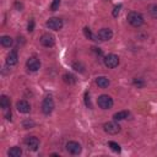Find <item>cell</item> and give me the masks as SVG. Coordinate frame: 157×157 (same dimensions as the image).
<instances>
[{
    "mask_svg": "<svg viewBox=\"0 0 157 157\" xmlns=\"http://www.w3.org/2000/svg\"><path fill=\"white\" fill-rule=\"evenodd\" d=\"M10 98L7 97V96H5V94H2L1 97H0V107L4 109V110H6V109H9L10 108Z\"/></svg>",
    "mask_w": 157,
    "mask_h": 157,
    "instance_id": "16",
    "label": "cell"
},
{
    "mask_svg": "<svg viewBox=\"0 0 157 157\" xmlns=\"http://www.w3.org/2000/svg\"><path fill=\"white\" fill-rule=\"evenodd\" d=\"M39 42H40V44L43 47L50 48V47H53L55 44V37L53 34H50V33H44V34L40 36Z\"/></svg>",
    "mask_w": 157,
    "mask_h": 157,
    "instance_id": "7",
    "label": "cell"
},
{
    "mask_svg": "<svg viewBox=\"0 0 157 157\" xmlns=\"http://www.w3.org/2000/svg\"><path fill=\"white\" fill-rule=\"evenodd\" d=\"M63 26H64L63 20L59 17H52L47 21V27L53 29V31H60L63 28Z\"/></svg>",
    "mask_w": 157,
    "mask_h": 157,
    "instance_id": "6",
    "label": "cell"
},
{
    "mask_svg": "<svg viewBox=\"0 0 157 157\" xmlns=\"http://www.w3.org/2000/svg\"><path fill=\"white\" fill-rule=\"evenodd\" d=\"M33 29H34V20L31 18L29 22H28V25H27V31H28V32H32Z\"/></svg>",
    "mask_w": 157,
    "mask_h": 157,
    "instance_id": "28",
    "label": "cell"
},
{
    "mask_svg": "<svg viewBox=\"0 0 157 157\" xmlns=\"http://www.w3.org/2000/svg\"><path fill=\"white\" fill-rule=\"evenodd\" d=\"M129 115H130V113H129L128 110H121V112L115 113V114L113 115V119L117 120V121H119V120H124V119H126Z\"/></svg>",
    "mask_w": 157,
    "mask_h": 157,
    "instance_id": "17",
    "label": "cell"
},
{
    "mask_svg": "<svg viewBox=\"0 0 157 157\" xmlns=\"http://www.w3.org/2000/svg\"><path fill=\"white\" fill-rule=\"evenodd\" d=\"M16 108H17V110H18L20 113L27 114V113H29V110H31V104H29L26 99H21V101H18V102L16 103Z\"/></svg>",
    "mask_w": 157,
    "mask_h": 157,
    "instance_id": "12",
    "label": "cell"
},
{
    "mask_svg": "<svg viewBox=\"0 0 157 157\" xmlns=\"http://www.w3.org/2000/svg\"><path fill=\"white\" fill-rule=\"evenodd\" d=\"M0 43H1V45H2V47L9 48V47H11V45H12L13 40H12V38H11L10 36H2V37L0 38Z\"/></svg>",
    "mask_w": 157,
    "mask_h": 157,
    "instance_id": "18",
    "label": "cell"
},
{
    "mask_svg": "<svg viewBox=\"0 0 157 157\" xmlns=\"http://www.w3.org/2000/svg\"><path fill=\"white\" fill-rule=\"evenodd\" d=\"M97 37H98L99 40H102V42H107V40L112 39V37H113V32H112L110 28H105V27H104V28H101V29L98 31Z\"/></svg>",
    "mask_w": 157,
    "mask_h": 157,
    "instance_id": "9",
    "label": "cell"
},
{
    "mask_svg": "<svg viewBox=\"0 0 157 157\" xmlns=\"http://www.w3.org/2000/svg\"><path fill=\"white\" fill-rule=\"evenodd\" d=\"M59 5H60V0H53V2L50 5V10L52 11H56L59 9Z\"/></svg>",
    "mask_w": 157,
    "mask_h": 157,
    "instance_id": "25",
    "label": "cell"
},
{
    "mask_svg": "<svg viewBox=\"0 0 157 157\" xmlns=\"http://www.w3.org/2000/svg\"><path fill=\"white\" fill-rule=\"evenodd\" d=\"M83 33H85L86 38H88V39H91V40H98V37L94 36V34L92 33V31H91L88 27H85V28H83Z\"/></svg>",
    "mask_w": 157,
    "mask_h": 157,
    "instance_id": "20",
    "label": "cell"
},
{
    "mask_svg": "<svg viewBox=\"0 0 157 157\" xmlns=\"http://www.w3.org/2000/svg\"><path fill=\"white\" fill-rule=\"evenodd\" d=\"M65 147H66V151L69 153H71V155H78L81 152V150H82L81 145L78 142H76V141H69Z\"/></svg>",
    "mask_w": 157,
    "mask_h": 157,
    "instance_id": "11",
    "label": "cell"
},
{
    "mask_svg": "<svg viewBox=\"0 0 157 157\" xmlns=\"http://www.w3.org/2000/svg\"><path fill=\"white\" fill-rule=\"evenodd\" d=\"M7 155H9L10 157H20V156L22 155V150H21V147H18V146H13V147H11V148L7 151Z\"/></svg>",
    "mask_w": 157,
    "mask_h": 157,
    "instance_id": "15",
    "label": "cell"
},
{
    "mask_svg": "<svg viewBox=\"0 0 157 157\" xmlns=\"http://www.w3.org/2000/svg\"><path fill=\"white\" fill-rule=\"evenodd\" d=\"M120 9H121V5H118V6H115V7H114V10H113V16H114V17H117V16L119 15Z\"/></svg>",
    "mask_w": 157,
    "mask_h": 157,
    "instance_id": "29",
    "label": "cell"
},
{
    "mask_svg": "<svg viewBox=\"0 0 157 157\" xmlns=\"http://www.w3.org/2000/svg\"><path fill=\"white\" fill-rule=\"evenodd\" d=\"M85 104H86V107L92 108V104H91V99H90V94H88V92L85 93Z\"/></svg>",
    "mask_w": 157,
    "mask_h": 157,
    "instance_id": "26",
    "label": "cell"
},
{
    "mask_svg": "<svg viewBox=\"0 0 157 157\" xmlns=\"http://www.w3.org/2000/svg\"><path fill=\"white\" fill-rule=\"evenodd\" d=\"M72 67H74L76 71H78V72H83V71H85V70H83L85 67H83V65H82L81 63H74V64H72Z\"/></svg>",
    "mask_w": 157,
    "mask_h": 157,
    "instance_id": "24",
    "label": "cell"
},
{
    "mask_svg": "<svg viewBox=\"0 0 157 157\" xmlns=\"http://www.w3.org/2000/svg\"><path fill=\"white\" fill-rule=\"evenodd\" d=\"M119 56L118 55H115V54H108V55H105L104 56V59H103V63H104V65L108 67V69H114V67H117L118 65H119Z\"/></svg>",
    "mask_w": 157,
    "mask_h": 157,
    "instance_id": "4",
    "label": "cell"
},
{
    "mask_svg": "<svg viewBox=\"0 0 157 157\" xmlns=\"http://www.w3.org/2000/svg\"><path fill=\"white\" fill-rule=\"evenodd\" d=\"M63 80H64V82L67 83V85H72V83L76 82L75 76L71 75V74H64V75H63Z\"/></svg>",
    "mask_w": 157,
    "mask_h": 157,
    "instance_id": "19",
    "label": "cell"
},
{
    "mask_svg": "<svg viewBox=\"0 0 157 157\" xmlns=\"http://www.w3.org/2000/svg\"><path fill=\"white\" fill-rule=\"evenodd\" d=\"M132 83H134V86H136L137 88H141V87L145 86V81H144L142 78H140V77H135V78L132 80Z\"/></svg>",
    "mask_w": 157,
    "mask_h": 157,
    "instance_id": "22",
    "label": "cell"
},
{
    "mask_svg": "<svg viewBox=\"0 0 157 157\" xmlns=\"http://www.w3.org/2000/svg\"><path fill=\"white\" fill-rule=\"evenodd\" d=\"M108 146H109L114 152H120V151H121L120 146H119L117 142H114V141H109V142H108Z\"/></svg>",
    "mask_w": 157,
    "mask_h": 157,
    "instance_id": "23",
    "label": "cell"
},
{
    "mask_svg": "<svg viewBox=\"0 0 157 157\" xmlns=\"http://www.w3.org/2000/svg\"><path fill=\"white\" fill-rule=\"evenodd\" d=\"M17 61H18L17 52H16V50H11V52L7 54V56H6V64H7L9 66H13V65L17 64Z\"/></svg>",
    "mask_w": 157,
    "mask_h": 157,
    "instance_id": "13",
    "label": "cell"
},
{
    "mask_svg": "<svg viewBox=\"0 0 157 157\" xmlns=\"http://www.w3.org/2000/svg\"><path fill=\"white\" fill-rule=\"evenodd\" d=\"M126 20H128V22L132 26V27H141L142 25H144V22H145V20H144V16L140 13V12H136V11H131V12H129L128 13V16H126Z\"/></svg>",
    "mask_w": 157,
    "mask_h": 157,
    "instance_id": "1",
    "label": "cell"
},
{
    "mask_svg": "<svg viewBox=\"0 0 157 157\" xmlns=\"http://www.w3.org/2000/svg\"><path fill=\"white\" fill-rule=\"evenodd\" d=\"M96 83H97L98 87H101V88H105V87L109 86L110 81H109V78L105 77V76H98V77L96 78Z\"/></svg>",
    "mask_w": 157,
    "mask_h": 157,
    "instance_id": "14",
    "label": "cell"
},
{
    "mask_svg": "<svg viewBox=\"0 0 157 157\" xmlns=\"http://www.w3.org/2000/svg\"><path fill=\"white\" fill-rule=\"evenodd\" d=\"M26 66H27V69H28L29 71H33V72H34V71L39 70V67H40V61H39L36 56H31V58L27 59Z\"/></svg>",
    "mask_w": 157,
    "mask_h": 157,
    "instance_id": "10",
    "label": "cell"
},
{
    "mask_svg": "<svg viewBox=\"0 0 157 157\" xmlns=\"http://www.w3.org/2000/svg\"><path fill=\"white\" fill-rule=\"evenodd\" d=\"M5 118H6L7 120H11V110H10V108H9V109H6V113H5Z\"/></svg>",
    "mask_w": 157,
    "mask_h": 157,
    "instance_id": "30",
    "label": "cell"
},
{
    "mask_svg": "<svg viewBox=\"0 0 157 157\" xmlns=\"http://www.w3.org/2000/svg\"><path fill=\"white\" fill-rule=\"evenodd\" d=\"M54 109V99L52 96H45V98L42 102V112L45 115H49Z\"/></svg>",
    "mask_w": 157,
    "mask_h": 157,
    "instance_id": "3",
    "label": "cell"
},
{
    "mask_svg": "<svg viewBox=\"0 0 157 157\" xmlns=\"http://www.w3.org/2000/svg\"><path fill=\"white\" fill-rule=\"evenodd\" d=\"M52 156H54V157H59V155H58V153H52Z\"/></svg>",
    "mask_w": 157,
    "mask_h": 157,
    "instance_id": "31",
    "label": "cell"
},
{
    "mask_svg": "<svg viewBox=\"0 0 157 157\" xmlns=\"http://www.w3.org/2000/svg\"><path fill=\"white\" fill-rule=\"evenodd\" d=\"M25 144L29 151H37L39 147V140L36 136H28L25 140Z\"/></svg>",
    "mask_w": 157,
    "mask_h": 157,
    "instance_id": "8",
    "label": "cell"
},
{
    "mask_svg": "<svg viewBox=\"0 0 157 157\" xmlns=\"http://www.w3.org/2000/svg\"><path fill=\"white\" fill-rule=\"evenodd\" d=\"M148 12L153 18H157V4H152L148 6Z\"/></svg>",
    "mask_w": 157,
    "mask_h": 157,
    "instance_id": "21",
    "label": "cell"
},
{
    "mask_svg": "<svg viewBox=\"0 0 157 157\" xmlns=\"http://www.w3.org/2000/svg\"><path fill=\"white\" fill-rule=\"evenodd\" d=\"M32 126H34V123L32 120H25L23 121V128L25 129H31Z\"/></svg>",
    "mask_w": 157,
    "mask_h": 157,
    "instance_id": "27",
    "label": "cell"
},
{
    "mask_svg": "<svg viewBox=\"0 0 157 157\" xmlns=\"http://www.w3.org/2000/svg\"><path fill=\"white\" fill-rule=\"evenodd\" d=\"M97 103H98L99 108H102V109H110L114 104L113 98L108 94H101L97 99Z\"/></svg>",
    "mask_w": 157,
    "mask_h": 157,
    "instance_id": "2",
    "label": "cell"
},
{
    "mask_svg": "<svg viewBox=\"0 0 157 157\" xmlns=\"http://www.w3.org/2000/svg\"><path fill=\"white\" fill-rule=\"evenodd\" d=\"M103 129H104V131H105L107 134H109V135H115V134H118V132L120 131V125L117 123V120H115V121H108V123H105V124L103 125Z\"/></svg>",
    "mask_w": 157,
    "mask_h": 157,
    "instance_id": "5",
    "label": "cell"
}]
</instances>
